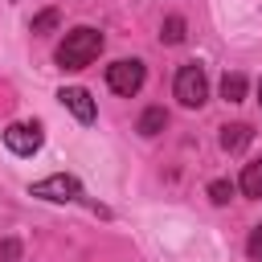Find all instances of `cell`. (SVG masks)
Listing matches in <instances>:
<instances>
[{"mask_svg":"<svg viewBox=\"0 0 262 262\" xmlns=\"http://www.w3.org/2000/svg\"><path fill=\"white\" fill-rule=\"evenodd\" d=\"M102 53V33L98 29H74V33H66V41L57 45V66L61 70H82V66H90L94 57Z\"/></svg>","mask_w":262,"mask_h":262,"instance_id":"obj_1","label":"cell"},{"mask_svg":"<svg viewBox=\"0 0 262 262\" xmlns=\"http://www.w3.org/2000/svg\"><path fill=\"white\" fill-rule=\"evenodd\" d=\"M176 98L192 111V106H201L205 98H209V78H205V66H196V61H184L180 70H176Z\"/></svg>","mask_w":262,"mask_h":262,"instance_id":"obj_2","label":"cell"},{"mask_svg":"<svg viewBox=\"0 0 262 262\" xmlns=\"http://www.w3.org/2000/svg\"><path fill=\"white\" fill-rule=\"evenodd\" d=\"M143 61L139 57H123V61H115V66H106V86L115 90V94H123V98H131V94H139V86H143Z\"/></svg>","mask_w":262,"mask_h":262,"instance_id":"obj_3","label":"cell"},{"mask_svg":"<svg viewBox=\"0 0 262 262\" xmlns=\"http://www.w3.org/2000/svg\"><path fill=\"white\" fill-rule=\"evenodd\" d=\"M41 143H45L41 123H12V127H4V147L12 156H33V151H41Z\"/></svg>","mask_w":262,"mask_h":262,"instance_id":"obj_4","label":"cell"},{"mask_svg":"<svg viewBox=\"0 0 262 262\" xmlns=\"http://www.w3.org/2000/svg\"><path fill=\"white\" fill-rule=\"evenodd\" d=\"M29 192L41 196V201H78V196H82V184H78L74 176H66V172H53V176L37 180Z\"/></svg>","mask_w":262,"mask_h":262,"instance_id":"obj_5","label":"cell"},{"mask_svg":"<svg viewBox=\"0 0 262 262\" xmlns=\"http://www.w3.org/2000/svg\"><path fill=\"white\" fill-rule=\"evenodd\" d=\"M57 98H61V106H70V111H74V119H78V123H94V98H90L82 86H66Z\"/></svg>","mask_w":262,"mask_h":262,"instance_id":"obj_6","label":"cell"},{"mask_svg":"<svg viewBox=\"0 0 262 262\" xmlns=\"http://www.w3.org/2000/svg\"><path fill=\"white\" fill-rule=\"evenodd\" d=\"M250 139H254L250 123H229V127H221V147H225V151H242Z\"/></svg>","mask_w":262,"mask_h":262,"instance_id":"obj_7","label":"cell"},{"mask_svg":"<svg viewBox=\"0 0 262 262\" xmlns=\"http://www.w3.org/2000/svg\"><path fill=\"white\" fill-rule=\"evenodd\" d=\"M242 192L246 196H262V156L242 168Z\"/></svg>","mask_w":262,"mask_h":262,"instance_id":"obj_8","label":"cell"},{"mask_svg":"<svg viewBox=\"0 0 262 262\" xmlns=\"http://www.w3.org/2000/svg\"><path fill=\"white\" fill-rule=\"evenodd\" d=\"M164 123H168V115H164V106H147L143 115H139V135H160L164 131Z\"/></svg>","mask_w":262,"mask_h":262,"instance_id":"obj_9","label":"cell"},{"mask_svg":"<svg viewBox=\"0 0 262 262\" xmlns=\"http://www.w3.org/2000/svg\"><path fill=\"white\" fill-rule=\"evenodd\" d=\"M221 98L225 102H242L246 98V74H225L221 78Z\"/></svg>","mask_w":262,"mask_h":262,"instance_id":"obj_10","label":"cell"},{"mask_svg":"<svg viewBox=\"0 0 262 262\" xmlns=\"http://www.w3.org/2000/svg\"><path fill=\"white\" fill-rule=\"evenodd\" d=\"M160 37H164L168 45H180V41H184V16H168L164 29H160Z\"/></svg>","mask_w":262,"mask_h":262,"instance_id":"obj_11","label":"cell"},{"mask_svg":"<svg viewBox=\"0 0 262 262\" xmlns=\"http://www.w3.org/2000/svg\"><path fill=\"white\" fill-rule=\"evenodd\" d=\"M209 201H213V205H229V201H233V184H229V180H213V184H209Z\"/></svg>","mask_w":262,"mask_h":262,"instance_id":"obj_12","label":"cell"},{"mask_svg":"<svg viewBox=\"0 0 262 262\" xmlns=\"http://www.w3.org/2000/svg\"><path fill=\"white\" fill-rule=\"evenodd\" d=\"M57 20H61V16H57V8H45L41 16H33V33H49Z\"/></svg>","mask_w":262,"mask_h":262,"instance_id":"obj_13","label":"cell"},{"mask_svg":"<svg viewBox=\"0 0 262 262\" xmlns=\"http://www.w3.org/2000/svg\"><path fill=\"white\" fill-rule=\"evenodd\" d=\"M246 254H250V262H262V225H254V229H250V242H246Z\"/></svg>","mask_w":262,"mask_h":262,"instance_id":"obj_14","label":"cell"},{"mask_svg":"<svg viewBox=\"0 0 262 262\" xmlns=\"http://www.w3.org/2000/svg\"><path fill=\"white\" fill-rule=\"evenodd\" d=\"M20 254V242H0V262H12Z\"/></svg>","mask_w":262,"mask_h":262,"instance_id":"obj_15","label":"cell"},{"mask_svg":"<svg viewBox=\"0 0 262 262\" xmlns=\"http://www.w3.org/2000/svg\"><path fill=\"white\" fill-rule=\"evenodd\" d=\"M258 102H262V82H258Z\"/></svg>","mask_w":262,"mask_h":262,"instance_id":"obj_16","label":"cell"}]
</instances>
